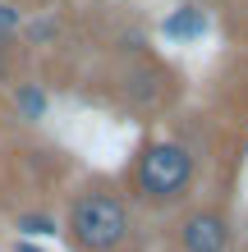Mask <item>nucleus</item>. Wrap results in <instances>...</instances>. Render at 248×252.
I'll use <instances>...</instances> for the list:
<instances>
[{"instance_id":"39448f33","label":"nucleus","mask_w":248,"mask_h":252,"mask_svg":"<svg viewBox=\"0 0 248 252\" xmlns=\"http://www.w3.org/2000/svg\"><path fill=\"white\" fill-rule=\"evenodd\" d=\"M28 19H23V9L19 5H0V32H19Z\"/></svg>"},{"instance_id":"20e7f679","label":"nucleus","mask_w":248,"mask_h":252,"mask_svg":"<svg viewBox=\"0 0 248 252\" xmlns=\"http://www.w3.org/2000/svg\"><path fill=\"white\" fill-rule=\"evenodd\" d=\"M166 32L170 37H198V32H207V14H202V9H179L166 23Z\"/></svg>"},{"instance_id":"6e6552de","label":"nucleus","mask_w":248,"mask_h":252,"mask_svg":"<svg viewBox=\"0 0 248 252\" xmlns=\"http://www.w3.org/2000/svg\"><path fill=\"white\" fill-rule=\"evenodd\" d=\"M19 101H23L28 115H41V96H37V92H19Z\"/></svg>"},{"instance_id":"1a4fd4ad","label":"nucleus","mask_w":248,"mask_h":252,"mask_svg":"<svg viewBox=\"0 0 248 252\" xmlns=\"http://www.w3.org/2000/svg\"><path fill=\"white\" fill-rule=\"evenodd\" d=\"M19 252H37V248H28V243H19Z\"/></svg>"},{"instance_id":"7ed1b4c3","label":"nucleus","mask_w":248,"mask_h":252,"mask_svg":"<svg viewBox=\"0 0 248 252\" xmlns=\"http://www.w3.org/2000/svg\"><path fill=\"white\" fill-rule=\"evenodd\" d=\"M179 243L184 252H225L230 248V225H225V216H216V211H193L184 220V229H179Z\"/></svg>"},{"instance_id":"423d86ee","label":"nucleus","mask_w":248,"mask_h":252,"mask_svg":"<svg viewBox=\"0 0 248 252\" xmlns=\"http://www.w3.org/2000/svg\"><path fill=\"white\" fill-rule=\"evenodd\" d=\"M55 32H60V23H55V19H37L33 28H28V37H33L37 46H46V41H51Z\"/></svg>"},{"instance_id":"f257e3e1","label":"nucleus","mask_w":248,"mask_h":252,"mask_svg":"<svg viewBox=\"0 0 248 252\" xmlns=\"http://www.w3.org/2000/svg\"><path fill=\"white\" fill-rule=\"evenodd\" d=\"M69 229H74L83 252H115L129 234V211L110 192H87L69 211Z\"/></svg>"},{"instance_id":"0eeeda50","label":"nucleus","mask_w":248,"mask_h":252,"mask_svg":"<svg viewBox=\"0 0 248 252\" xmlns=\"http://www.w3.org/2000/svg\"><path fill=\"white\" fill-rule=\"evenodd\" d=\"M19 229H28V234H55V225L41 220V216H19Z\"/></svg>"},{"instance_id":"f03ea898","label":"nucleus","mask_w":248,"mask_h":252,"mask_svg":"<svg viewBox=\"0 0 248 252\" xmlns=\"http://www.w3.org/2000/svg\"><path fill=\"white\" fill-rule=\"evenodd\" d=\"M193 184V156L184 152L179 142H156L142 152L138 160V188L156 202H170Z\"/></svg>"}]
</instances>
